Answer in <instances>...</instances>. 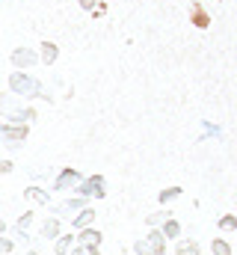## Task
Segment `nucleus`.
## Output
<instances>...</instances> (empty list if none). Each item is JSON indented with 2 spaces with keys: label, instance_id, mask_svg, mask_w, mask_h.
Wrapping results in <instances>:
<instances>
[{
  "label": "nucleus",
  "instance_id": "nucleus-8",
  "mask_svg": "<svg viewBox=\"0 0 237 255\" xmlns=\"http://www.w3.org/2000/svg\"><path fill=\"white\" fill-rule=\"evenodd\" d=\"M74 247H77V238H71V235H62L59 241H54V253L57 255H68Z\"/></svg>",
  "mask_w": 237,
  "mask_h": 255
},
{
  "label": "nucleus",
  "instance_id": "nucleus-7",
  "mask_svg": "<svg viewBox=\"0 0 237 255\" xmlns=\"http://www.w3.org/2000/svg\"><path fill=\"white\" fill-rule=\"evenodd\" d=\"M92 223H95V208H83V211L71 220V229H77V232H80V229H89Z\"/></svg>",
  "mask_w": 237,
  "mask_h": 255
},
{
  "label": "nucleus",
  "instance_id": "nucleus-6",
  "mask_svg": "<svg viewBox=\"0 0 237 255\" xmlns=\"http://www.w3.org/2000/svg\"><path fill=\"white\" fill-rule=\"evenodd\" d=\"M39 238H42V241H59V238H62V226H59V220H57V217L45 220V226H42Z\"/></svg>",
  "mask_w": 237,
  "mask_h": 255
},
{
  "label": "nucleus",
  "instance_id": "nucleus-5",
  "mask_svg": "<svg viewBox=\"0 0 237 255\" xmlns=\"http://www.w3.org/2000/svg\"><path fill=\"white\" fill-rule=\"evenodd\" d=\"M83 178H80V172H74V169H65V172H59V178L54 181V190H68V187H77Z\"/></svg>",
  "mask_w": 237,
  "mask_h": 255
},
{
  "label": "nucleus",
  "instance_id": "nucleus-3",
  "mask_svg": "<svg viewBox=\"0 0 237 255\" xmlns=\"http://www.w3.org/2000/svg\"><path fill=\"white\" fill-rule=\"evenodd\" d=\"M101 241H104V235H101L98 229H92V226L77 232V244H80V247H86V250H95V247H101Z\"/></svg>",
  "mask_w": 237,
  "mask_h": 255
},
{
  "label": "nucleus",
  "instance_id": "nucleus-15",
  "mask_svg": "<svg viewBox=\"0 0 237 255\" xmlns=\"http://www.w3.org/2000/svg\"><path fill=\"white\" fill-rule=\"evenodd\" d=\"M166 220H169V214H166V211H154V214H148V217H145V223H148L151 229H160Z\"/></svg>",
  "mask_w": 237,
  "mask_h": 255
},
{
  "label": "nucleus",
  "instance_id": "nucleus-22",
  "mask_svg": "<svg viewBox=\"0 0 237 255\" xmlns=\"http://www.w3.org/2000/svg\"><path fill=\"white\" fill-rule=\"evenodd\" d=\"M89 255H101V253H98V247H95V250H89Z\"/></svg>",
  "mask_w": 237,
  "mask_h": 255
},
{
  "label": "nucleus",
  "instance_id": "nucleus-18",
  "mask_svg": "<svg viewBox=\"0 0 237 255\" xmlns=\"http://www.w3.org/2000/svg\"><path fill=\"white\" fill-rule=\"evenodd\" d=\"M12 250H15V244H12L6 235H0V255H9Z\"/></svg>",
  "mask_w": 237,
  "mask_h": 255
},
{
  "label": "nucleus",
  "instance_id": "nucleus-11",
  "mask_svg": "<svg viewBox=\"0 0 237 255\" xmlns=\"http://www.w3.org/2000/svg\"><path fill=\"white\" fill-rule=\"evenodd\" d=\"M24 136H27V128H6V130H3V139H6V142H21V139H24Z\"/></svg>",
  "mask_w": 237,
  "mask_h": 255
},
{
  "label": "nucleus",
  "instance_id": "nucleus-16",
  "mask_svg": "<svg viewBox=\"0 0 237 255\" xmlns=\"http://www.w3.org/2000/svg\"><path fill=\"white\" fill-rule=\"evenodd\" d=\"M30 226H33V214H30V211H27V214H24V217H18V223H15V232H27V229H30Z\"/></svg>",
  "mask_w": 237,
  "mask_h": 255
},
{
  "label": "nucleus",
  "instance_id": "nucleus-14",
  "mask_svg": "<svg viewBox=\"0 0 237 255\" xmlns=\"http://www.w3.org/2000/svg\"><path fill=\"white\" fill-rule=\"evenodd\" d=\"M217 229H220V232H226V235H229V232H237V217H235V214H226V217H220Z\"/></svg>",
  "mask_w": 237,
  "mask_h": 255
},
{
  "label": "nucleus",
  "instance_id": "nucleus-21",
  "mask_svg": "<svg viewBox=\"0 0 237 255\" xmlns=\"http://www.w3.org/2000/svg\"><path fill=\"white\" fill-rule=\"evenodd\" d=\"M0 235H6V223L3 220H0Z\"/></svg>",
  "mask_w": 237,
  "mask_h": 255
},
{
  "label": "nucleus",
  "instance_id": "nucleus-1",
  "mask_svg": "<svg viewBox=\"0 0 237 255\" xmlns=\"http://www.w3.org/2000/svg\"><path fill=\"white\" fill-rule=\"evenodd\" d=\"M166 241L169 238L160 229H154V232H148L145 238H139L133 244V255H163L166 253Z\"/></svg>",
  "mask_w": 237,
  "mask_h": 255
},
{
  "label": "nucleus",
  "instance_id": "nucleus-2",
  "mask_svg": "<svg viewBox=\"0 0 237 255\" xmlns=\"http://www.w3.org/2000/svg\"><path fill=\"white\" fill-rule=\"evenodd\" d=\"M77 190H80V196H83V199H86V196L101 199V196H104V178H101V175H92V178L80 181V184H77Z\"/></svg>",
  "mask_w": 237,
  "mask_h": 255
},
{
  "label": "nucleus",
  "instance_id": "nucleus-17",
  "mask_svg": "<svg viewBox=\"0 0 237 255\" xmlns=\"http://www.w3.org/2000/svg\"><path fill=\"white\" fill-rule=\"evenodd\" d=\"M178 196H181V187H169V190L160 193V205H166V202H175Z\"/></svg>",
  "mask_w": 237,
  "mask_h": 255
},
{
  "label": "nucleus",
  "instance_id": "nucleus-9",
  "mask_svg": "<svg viewBox=\"0 0 237 255\" xmlns=\"http://www.w3.org/2000/svg\"><path fill=\"white\" fill-rule=\"evenodd\" d=\"M175 255H202V247L199 241H178Z\"/></svg>",
  "mask_w": 237,
  "mask_h": 255
},
{
  "label": "nucleus",
  "instance_id": "nucleus-10",
  "mask_svg": "<svg viewBox=\"0 0 237 255\" xmlns=\"http://www.w3.org/2000/svg\"><path fill=\"white\" fill-rule=\"evenodd\" d=\"M160 232H163V235H166L169 241H175V238H181V226H178V220H172V217H169V220H166V223L160 226Z\"/></svg>",
  "mask_w": 237,
  "mask_h": 255
},
{
  "label": "nucleus",
  "instance_id": "nucleus-20",
  "mask_svg": "<svg viewBox=\"0 0 237 255\" xmlns=\"http://www.w3.org/2000/svg\"><path fill=\"white\" fill-rule=\"evenodd\" d=\"M9 169H12V163H9V160H3V163H0V172H9Z\"/></svg>",
  "mask_w": 237,
  "mask_h": 255
},
{
  "label": "nucleus",
  "instance_id": "nucleus-19",
  "mask_svg": "<svg viewBox=\"0 0 237 255\" xmlns=\"http://www.w3.org/2000/svg\"><path fill=\"white\" fill-rule=\"evenodd\" d=\"M68 255H89V250H86V247H80V244H77V247H74V250H71V253Z\"/></svg>",
  "mask_w": 237,
  "mask_h": 255
},
{
  "label": "nucleus",
  "instance_id": "nucleus-4",
  "mask_svg": "<svg viewBox=\"0 0 237 255\" xmlns=\"http://www.w3.org/2000/svg\"><path fill=\"white\" fill-rule=\"evenodd\" d=\"M83 208H86V199L80 196V199H68V202L57 205V208H54V214H65V217H71V220H74V217H77Z\"/></svg>",
  "mask_w": 237,
  "mask_h": 255
},
{
  "label": "nucleus",
  "instance_id": "nucleus-23",
  "mask_svg": "<svg viewBox=\"0 0 237 255\" xmlns=\"http://www.w3.org/2000/svg\"><path fill=\"white\" fill-rule=\"evenodd\" d=\"M24 255H39V253H33V250H30V253H24Z\"/></svg>",
  "mask_w": 237,
  "mask_h": 255
},
{
  "label": "nucleus",
  "instance_id": "nucleus-12",
  "mask_svg": "<svg viewBox=\"0 0 237 255\" xmlns=\"http://www.w3.org/2000/svg\"><path fill=\"white\" fill-rule=\"evenodd\" d=\"M24 199L36 202V205H48V193L39 190V187H27V190H24Z\"/></svg>",
  "mask_w": 237,
  "mask_h": 255
},
{
  "label": "nucleus",
  "instance_id": "nucleus-13",
  "mask_svg": "<svg viewBox=\"0 0 237 255\" xmlns=\"http://www.w3.org/2000/svg\"><path fill=\"white\" fill-rule=\"evenodd\" d=\"M211 253L214 255H235L232 253V244L223 241V238H214V241H211Z\"/></svg>",
  "mask_w": 237,
  "mask_h": 255
}]
</instances>
